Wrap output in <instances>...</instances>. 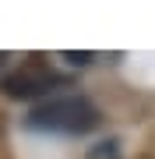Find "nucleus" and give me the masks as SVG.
Instances as JSON below:
<instances>
[{
  "mask_svg": "<svg viewBox=\"0 0 155 159\" xmlns=\"http://www.w3.org/2000/svg\"><path fill=\"white\" fill-rule=\"evenodd\" d=\"M60 81L63 78L50 67V64L28 60V64L7 71L4 78H0V92H4L7 99H35V96H42V92H50L53 85H60Z\"/></svg>",
  "mask_w": 155,
  "mask_h": 159,
  "instance_id": "f03ea898",
  "label": "nucleus"
},
{
  "mask_svg": "<svg viewBox=\"0 0 155 159\" xmlns=\"http://www.w3.org/2000/svg\"><path fill=\"white\" fill-rule=\"evenodd\" d=\"M67 60H74V64H88V60H92V53H67Z\"/></svg>",
  "mask_w": 155,
  "mask_h": 159,
  "instance_id": "7ed1b4c3",
  "label": "nucleus"
},
{
  "mask_svg": "<svg viewBox=\"0 0 155 159\" xmlns=\"http://www.w3.org/2000/svg\"><path fill=\"white\" fill-rule=\"evenodd\" d=\"M28 124L39 131H67V134H85L99 124V110L85 96H57L46 99L28 113Z\"/></svg>",
  "mask_w": 155,
  "mask_h": 159,
  "instance_id": "f257e3e1",
  "label": "nucleus"
}]
</instances>
